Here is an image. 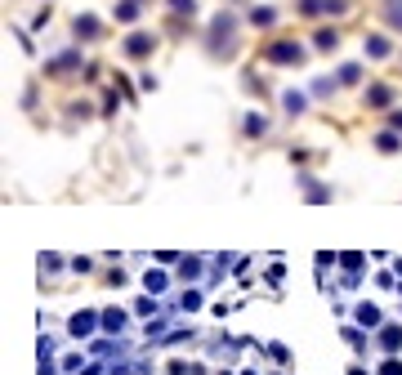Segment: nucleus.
I'll list each match as a JSON object with an SVG mask.
<instances>
[{
    "instance_id": "obj_19",
    "label": "nucleus",
    "mask_w": 402,
    "mask_h": 375,
    "mask_svg": "<svg viewBox=\"0 0 402 375\" xmlns=\"http://www.w3.org/2000/svg\"><path fill=\"white\" fill-rule=\"evenodd\" d=\"M179 304H183V309H201V295H197V291H188V295L179 299Z\"/></svg>"
},
{
    "instance_id": "obj_16",
    "label": "nucleus",
    "mask_w": 402,
    "mask_h": 375,
    "mask_svg": "<svg viewBox=\"0 0 402 375\" xmlns=\"http://www.w3.org/2000/svg\"><path fill=\"white\" fill-rule=\"evenodd\" d=\"M317 49H335V31H317Z\"/></svg>"
},
{
    "instance_id": "obj_2",
    "label": "nucleus",
    "mask_w": 402,
    "mask_h": 375,
    "mask_svg": "<svg viewBox=\"0 0 402 375\" xmlns=\"http://www.w3.org/2000/svg\"><path fill=\"white\" fill-rule=\"evenodd\" d=\"M94 327H103V313H76L72 322H67V331H72L76 339H86V335H94Z\"/></svg>"
},
{
    "instance_id": "obj_23",
    "label": "nucleus",
    "mask_w": 402,
    "mask_h": 375,
    "mask_svg": "<svg viewBox=\"0 0 402 375\" xmlns=\"http://www.w3.org/2000/svg\"><path fill=\"white\" fill-rule=\"evenodd\" d=\"M349 375H366V371H362V366H354V371H349Z\"/></svg>"
},
{
    "instance_id": "obj_15",
    "label": "nucleus",
    "mask_w": 402,
    "mask_h": 375,
    "mask_svg": "<svg viewBox=\"0 0 402 375\" xmlns=\"http://www.w3.org/2000/svg\"><path fill=\"white\" fill-rule=\"evenodd\" d=\"M362 76V67L358 63H349V67H340V81H358Z\"/></svg>"
},
{
    "instance_id": "obj_21",
    "label": "nucleus",
    "mask_w": 402,
    "mask_h": 375,
    "mask_svg": "<svg viewBox=\"0 0 402 375\" xmlns=\"http://www.w3.org/2000/svg\"><path fill=\"white\" fill-rule=\"evenodd\" d=\"M170 5H175L179 14H192V0H170Z\"/></svg>"
},
{
    "instance_id": "obj_8",
    "label": "nucleus",
    "mask_w": 402,
    "mask_h": 375,
    "mask_svg": "<svg viewBox=\"0 0 402 375\" xmlns=\"http://www.w3.org/2000/svg\"><path fill=\"white\" fill-rule=\"evenodd\" d=\"M366 54H371V58H384V54H389V41H384V36H366Z\"/></svg>"
},
{
    "instance_id": "obj_13",
    "label": "nucleus",
    "mask_w": 402,
    "mask_h": 375,
    "mask_svg": "<svg viewBox=\"0 0 402 375\" xmlns=\"http://www.w3.org/2000/svg\"><path fill=\"white\" fill-rule=\"evenodd\" d=\"M250 23H255V27H268V23H273V9H255V14H250Z\"/></svg>"
},
{
    "instance_id": "obj_20",
    "label": "nucleus",
    "mask_w": 402,
    "mask_h": 375,
    "mask_svg": "<svg viewBox=\"0 0 402 375\" xmlns=\"http://www.w3.org/2000/svg\"><path fill=\"white\" fill-rule=\"evenodd\" d=\"M380 375H402V362H393V357H389V362L380 366Z\"/></svg>"
},
{
    "instance_id": "obj_5",
    "label": "nucleus",
    "mask_w": 402,
    "mask_h": 375,
    "mask_svg": "<svg viewBox=\"0 0 402 375\" xmlns=\"http://www.w3.org/2000/svg\"><path fill=\"white\" fill-rule=\"evenodd\" d=\"M389 98H393V90H389V85H371V90H366V103H371V108H384Z\"/></svg>"
},
{
    "instance_id": "obj_7",
    "label": "nucleus",
    "mask_w": 402,
    "mask_h": 375,
    "mask_svg": "<svg viewBox=\"0 0 402 375\" xmlns=\"http://www.w3.org/2000/svg\"><path fill=\"white\" fill-rule=\"evenodd\" d=\"M358 322L362 327H380V309L376 304H358Z\"/></svg>"
},
{
    "instance_id": "obj_17",
    "label": "nucleus",
    "mask_w": 402,
    "mask_h": 375,
    "mask_svg": "<svg viewBox=\"0 0 402 375\" xmlns=\"http://www.w3.org/2000/svg\"><path fill=\"white\" fill-rule=\"evenodd\" d=\"M246 130H250V134H264V130H268V121H264V116H250Z\"/></svg>"
},
{
    "instance_id": "obj_10",
    "label": "nucleus",
    "mask_w": 402,
    "mask_h": 375,
    "mask_svg": "<svg viewBox=\"0 0 402 375\" xmlns=\"http://www.w3.org/2000/svg\"><path fill=\"white\" fill-rule=\"evenodd\" d=\"M384 14H389L393 27H402V0H384Z\"/></svg>"
},
{
    "instance_id": "obj_3",
    "label": "nucleus",
    "mask_w": 402,
    "mask_h": 375,
    "mask_svg": "<svg viewBox=\"0 0 402 375\" xmlns=\"http://www.w3.org/2000/svg\"><path fill=\"white\" fill-rule=\"evenodd\" d=\"M153 45H157V41H153V36H143V31H139V36H130V41H125V54L143 58V54H153Z\"/></svg>"
},
{
    "instance_id": "obj_9",
    "label": "nucleus",
    "mask_w": 402,
    "mask_h": 375,
    "mask_svg": "<svg viewBox=\"0 0 402 375\" xmlns=\"http://www.w3.org/2000/svg\"><path fill=\"white\" fill-rule=\"evenodd\" d=\"M76 36H98V19H90V14L76 19Z\"/></svg>"
},
{
    "instance_id": "obj_18",
    "label": "nucleus",
    "mask_w": 402,
    "mask_h": 375,
    "mask_svg": "<svg viewBox=\"0 0 402 375\" xmlns=\"http://www.w3.org/2000/svg\"><path fill=\"white\" fill-rule=\"evenodd\" d=\"M304 108V94H287V112H299Z\"/></svg>"
},
{
    "instance_id": "obj_1",
    "label": "nucleus",
    "mask_w": 402,
    "mask_h": 375,
    "mask_svg": "<svg viewBox=\"0 0 402 375\" xmlns=\"http://www.w3.org/2000/svg\"><path fill=\"white\" fill-rule=\"evenodd\" d=\"M264 58H268V63H277V67H291V63H304V49H299L295 41H277V45H268V49H264Z\"/></svg>"
},
{
    "instance_id": "obj_11",
    "label": "nucleus",
    "mask_w": 402,
    "mask_h": 375,
    "mask_svg": "<svg viewBox=\"0 0 402 375\" xmlns=\"http://www.w3.org/2000/svg\"><path fill=\"white\" fill-rule=\"evenodd\" d=\"M116 19H139V5H134V0H125V5H116Z\"/></svg>"
},
{
    "instance_id": "obj_12",
    "label": "nucleus",
    "mask_w": 402,
    "mask_h": 375,
    "mask_svg": "<svg viewBox=\"0 0 402 375\" xmlns=\"http://www.w3.org/2000/svg\"><path fill=\"white\" fill-rule=\"evenodd\" d=\"M376 148H380V152H398V134H380Z\"/></svg>"
},
{
    "instance_id": "obj_14",
    "label": "nucleus",
    "mask_w": 402,
    "mask_h": 375,
    "mask_svg": "<svg viewBox=\"0 0 402 375\" xmlns=\"http://www.w3.org/2000/svg\"><path fill=\"white\" fill-rule=\"evenodd\" d=\"M148 291H165V272H148Z\"/></svg>"
},
{
    "instance_id": "obj_4",
    "label": "nucleus",
    "mask_w": 402,
    "mask_h": 375,
    "mask_svg": "<svg viewBox=\"0 0 402 375\" xmlns=\"http://www.w3.org/2000/svg\"><path fill=\"white\" fill-rule=\"evenodd\" d=\"M103 331H108V335H121V331H125V313H121V309H108V313H103Z\"/></svg>"
},
{
    "instance_id": "obj_6",
    "label": "nucleus",
    "mask_w": 402,
    "mask_h": 375,
    "mask_svg": "<svg viewBox=\"0 0 402 375\" xmlns=\"http://www.w3.org/2000/svg\"><path fill=\"white\" fill-rule=\"evenodd\" d=\"M398 344H402V331H398V327H384V331H380V349H384V353H393Z\"/></svg>"
},
{
    "instance_id": "obj_22",
    "label": "nucleus",
    "mask_w": 402,
    "mask_h": 375,
    "mask_svg": "<svg viewBox=\"0 0 402 375\" xmlns=\"http://www.w3.org/2000/svg\"><path fill=\"white\" fill-rule=\"evenodd\" d=\"M393 130H402V112H393Z\"/></svg>"
}]
</instances>
